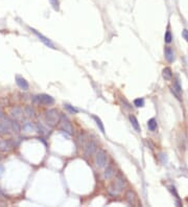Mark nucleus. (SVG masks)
<instances>
[{"label": "nucleus", "mask_w": 188, "mask_h": 207, "mask_svg": "<svg viewBox=\"0 0 188 207\" xmlns=\"http://www.w3.org/2000/svg\"><path fill=\"white\" fill-rule=\"evenodd\" d=\"M147 127L148 129L150 130V131H155V130L157 129V122L155 118H152V119H150L147 122Z\"/></svg>", "instance_id": "19"}, {"label": "nucleus", "mask_w": 188, "mask_h": 207, "mask_svg": "<svg viewBox=\"0 0 188 207\" xmlns=\"http://www.w3.org/2000/svg\"><path fill=\"white\" fill-rule=\"evenodd\" d=\"M3 173H4V167L2 166V165H0V178L2 177V175H3Z\"/></svg>", "instance_id": "27"}, {"label": "nucleus", "mask_w": 188, "mask_h": 207, "mask_svg": "<svg viewBox=\"0 0 188 207\" xmlns=\"http://www.w3.org/2000/svg\"><path fill=\"white\" fill-rule=\"evenodd\" d=\"M0 158H1V157H0Z\"/></svg>", "instance_id": "30"}, {"label": "nucleus", "mask_w": 188, "mask_h": 207, "mask_svg": "<svg viewBox=\"0 0 188 207\" xmlns=\"http://www.w3.org/2000/svg\"><path fill=\"white\" fill-rule=\"evenodd\" d=\"M37 100H38V102L40 104H43V105H52V104L54 103V100L53 97H51L50 95H48V94H41V95L37 96Z\"/></svg>", "instance_id": "7"}, {"label": "nucleus", "mask_w": 188, "mask_h": 207, "mask_svg": "<svg viewBox=\"0 0 188 207\" xmlns=\"http://www.w3.org/2000/svg\"><path fill=\"white\" fill-rule=\"evenodd\" d=\"M12 147H13V144L10 140H8V141H6V140L5 141H1V144H0V150H1L2 152L10 151Z\"/></svg>", "instance_id": "14"}, {"label": "nucleus", "mask_w": 188, "mask_h": 207, "mask_svg": "<svg viewBox=\"0 0 188 207\" xmlns=\"http://www.w3.org/2000/svg\"><path fill=\"white\" fill-rule=\"evenodd\" d=\"M0 144H1V139H0Z\"/></svg>", "instance_id": "29"}, {"label": "nucleus", "mask_w": 188, "mask_h": 207, "mask_svg": "<svg viewBox=\"0 0 188 207\" xmlns=\"http://www.w3.org/2000/svg\"><path fill=\"white\" fill-rule=\"evenodd\" d=\"M24 112H25V114L28 117H34L35 116V110L30 106H26L25 109H24Z\"/></svg>", "instance_id": "20"}, {"label": "nucleus", "mask_w": 188, "mask_h": 207, "mask_svg": "<svg viewBox=\"0 0 188 207\" xmlns=\"http://www.w3.org/2000/svg\"><path fill=\"white\" fill-rule=\"evenodd\" d=\"M108 163V155H107L106 151L104 150H99L95 155V164L99 168H104L107 166Z\"/></svg>", "instance_id": "2"}, {"label": "nucleus", "mask_w": 188, "mask_h": 207, "mask_svg": "<svg viewBox=\"0 0 188 207\" xmlns=\"http://www.w3.org/2000/svg\"><path fill=\"white\" fill-rule=\"evenodd\" d=\"M163 78H164L165 80H167V81L171 80L172 73H171V70H170V68H164V69H163Z\"/></svg>", "instance_id": "18"}, {"label": "nucleus", "mask_w": 188, "mask_h": 207, "mask_svg": "<svg viewBox=\"0 0 188 207\" xmlns=\"http://www.w3.org/2000/svg\"><path fill=\"white\" fill-rule=\"evenodd\" d=\"M130 122H131V124H132L133 128H134V129L136 130L137 132H140V125H139L138 120H137V118L135 117L134 115H131L130 116Z\"/></svg>", "instance_id": "15"}, {"label": "nucleus", "mask_w": 188, "mask_h": 207, "mask_svg": "<svg viewBox=\"0 0 188 207\" xmlns=\"http://www.w3.org/2000/svg\"><path fill=\"white\" fill-rule=\"evenodd\" d=\"M126 201H128L130 204H134L135 203V200H136V196H135V193H133L132 190H129L128 193H126Z\"/></svg>", "instance_id": "16"}, {"label": "nucleus", "mask_w": 188, "mask_h": 207, "mask_svg": "<svg viewBox=\"0 0 188 207\" xmlns=\"http://www.w3.org/2000/svg\"><path fill=\"white\" fill-rule=\"evenodd\" d=\"M165 58L168 62H172L174 60V50L171 49L170 47H166L165 48Z\"/></svg>", "instance_id": "12"}, {"label": "nucleus", "mask_w": 188, "mask_h": 207, "mask_svg": "<svg viewBox=\"0 0 188 207\" xmlns=\"http://www.w3.org/2000/svg\"><path fill=\"white\" fill-rule=\"evenodd\" d=\"M97 150V145L94 141H89L88 144L86 147V156H91L93 155L94 153L96 152Z\"/></svg>", "instance_id": "9"}, {"label": "nucleus", "mask_w": 188, "mask_h": 207, "mask_svg": "<svg viewBox=\"0 0 188 207\" xmlns=\"http://www.w3.org/2000/svg\"><path fill=\"white\" fill-rule=\"evenodd\" d=\"M182 36L184 37V39L186 41H188V30L187 29H184L183 30V32H182Z\"/></svg>", "instance_id": "26"}, {"label": "nucleus", "mask_w": 188, "mask_h": 207, "mask_svg": "<svg viewBox=\"0 0 188 207\" xmlns=\"http://www.w3.org/2000/svg\"><path fill=\"white\" fill-rule=\"evenodd\" d=\"M134 105L136 107H143L144 106V100L143 98H137L134 100Z\"/></svg>", "instance_id": "22"}, {"label": "nucleus", "mask_w": 188, "mask_h": 207, "mask_svg": "<svg viewBox=\"0 0 188 207\" xmlns=\"http://www.w3.org/2000/svg\"><path fill=\"white\" fill-rule=\"evenodd\" d=\"M30 30H32V32H34L35 35H36L37 37L39 38V40H40L41 42H42L44 45H46L47 47H49V48H52V49H56V46H54V44L52 43L51 41L49 40V39L47 38V37H45V36H43L41 32H39L38 30H36V29H34V28H30Z\"/></svg>", "instance_id": "5"}, {"label": "nucleus", "mask_w": 188, "mask_h": 207, "mask_svg": "<svg viewBox=\"0 0 188 207\" xmlns=\"http://www.w3.org/2000/svg\"><path fill=\"white\" fill-rule=\"evenodd\" d=\"M50 3H51L52 8H54L56 11L59 10V0H49Z\"/></svg>", "instance_id": "23"}, {"label": "nucleus", "mask_w": 188, "mask_h": 207, "mask_svg": "<svg viewBox=\"0 0 188 207\" xmlns=\"http://www.w3.org/2000/svg\"><path fill=\"white\" fill-rule=\"evenodd\" d=\"M92 117H93V119L95 120V122H96V125H97V127L99 128L100 132H102V134H105V127H104V125H102V120H100V118L97 117V116H95V115H93Z\"/></svg>", "instance_id": "17"}, {"label": "nucleus", "mask_w": 188, "mask_h": 207, "mask_svg": "<svg viewBox=\"0 0 188 207\" xmlns=\"http://www.w3.org/2000/svg\"><path fill=\"white\" fill-rule=\"evenodd\" d=\"M11 114L12 116L14 117V119H19V118L22 117V114H23V110L21 109L20 107H14L11 111Z\"/></svg>", "instance_id": "10"}, {"label": "nucleus", "mask_w": 188, "mask_h": 207, "mask_svg": "<svg viewBox=\"0 0 188 207\" xmlns=\"http://www.w3.org/2000/svg\"><path fill=\"white\" fill-rule=\"evenodd\" d=\"M171 39H172L171 34H170L169 30H167V32H166V34H165V42H166V43H169V42H171Z\"/></svg>", "instance_id": "24"}, {"label": "nucleus", "mask_w": 188, "mask_h": 207, "mask_svg": "<svg viewBox=\"0 0 188 207\" xmlns=\"http://www.w3.org/2000/svg\"><path fill=\"white\" fill-rule=\"evenodd\" d=\"M124 184H126L124 183V180L122 179L121 177H118L116 179V181L114 182V184H113L112 186H110L109 191H110L112 195H118V193L123 189Z\"/></svg>", "instance_id": "3"}, {"label": "nucleus", "mask_w": 188, "mask_h": 207, "mask_svg": "<svg viewBox=\"0 0 188 207\" xmlns=\"http://www.w3.org/2000/svg\"><path fill=\"white\" fill-rule=\"evenodd\" d=\"M11 130H12L11 122L8 119L3 118V122H0V135H6V134H10Z\"/></svg>", "instance_id": "6"}, {"label": "nucleus", "mask_w": 188, "mask_h": 207, "mask_svg": "<svg viewBox=\"0 0 188 207\" xmlns=\"http://www.w3.org/2000/svg\"><path fill=\"white\" fill-rule=\"evenodd\" d=\"M114 175H115V169L112 166H108L104 173V178L107 180H110L111 178L114 177Z\"/></svg>", "instance_id": "11"}, {"label": "nucleus", "mask_w": 188, "mask_h": 207, "mask_svg": "<svg viewBox=\"0 0 188 207\" xmlns=\"http://www.w3.org/2000/svg\"><path fill=\"white\" fill-rule=\"evenodd\" d=\"M4 118V114H3V111H2L1 107H0V119H3Z\"/></svg>", "instance_id": "28"}, {"label": "nucleus", "mask_w": 188, "mask_h": 207, "mask_svg": "<svg viewBox=\"0 0 188 207\" xmlns=\"http://www.w3.org/2000/svg\"><path fill=\"white\" fill-rule=\"evenodd\" d=\"M23 130H24V132H27V133H29V132L36 131V127H35V125L32 124V122H24V124H23Z\"/></svg>", "instance_id": "13"}, {"label": "nucleus", "mask_w": 188, "mask_h": 207, "mask_svg": "<svg viewBox=\"0 0 188 207\" xmlns=\"http://www.w3.org/2000/svg\"><path fill=\"white\" fill-rule=\"evenodd\" d=\"M16 83H17V85H18L19 87H20L21 89H23V90H27L28 88H29V84L27 83V81H26L25 79H23L22 76H16Z\"/></svg>", "instance_id": "8"}, {"label": "nucleus", "mask_w": 188, "mask_h": 207, "mask_svg": "<svg viewBox=\"0 0 188 207\" xmlns=\"http://www.w3.org/2000/svg\"><path fill=\"white\" fill-rule=\"evenodd\" d=\"M45 122L50 127H54V125L60 122V116H59L58 111L54 109L48 110L46 114H45Z\"/></svg>", "instance_id": "1"}, {"label": "nucleus", "mask_w": 188, "mask_h": 207, "mask_svg": "<svg viewBox=\"0 0 188 207\" xmlns=\"http://www.w3.org/2000/svg\"><path fill=\"white\" fill-rule=\"evenodd\" d=\"M61 129L63 130V131H65L66 133L68 134H72L73 133V127H72L71 122H69V119L66 117L65 115H62L61 116Z\"/></svg>", "instance_id": "4"}, {"label": "nucleus", "mask_w": 188, "mask_h": 207, "mask_svg": "<svg viewBox=\"0 0 188 207\" xmlns=\"http://www.w3.org/2000/svg\"><path fill=\"white\" fill-rule=\"evenodd\" d=\"M11 127H12V130H14L15 132H20V125H19V124L16 120L11 122Z\"/></svg>", "instance_id": "21"}, {"label": "nucleus", "mask_w": 188, "mask_h": 207, "mask_svg": "<svg viewBox=\"0 0 188 207\" xmlns=\"http://www.w3.org/2000/svg\"><path fill=\"white\" fill-rule=\"evenodd\" d=\"M65 107H66V109L68 110V111H70L71 113H77V110H76L75 108L71 107L70 105H65Z\"/></svg>", "instance_id": "25"}]
</instances>
